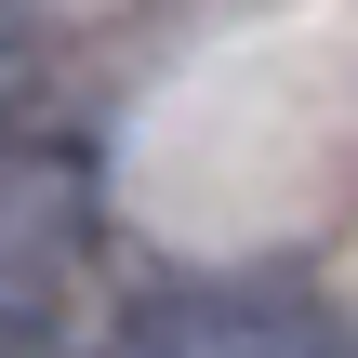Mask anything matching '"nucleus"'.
<instances>
[{
    "instance_id": "obj_1",
    "label": "nucleus",
    "mask_w": 358,
    "mask_h": 358,
    "mask_svg": "<svg viewBox=\"0 0 358 358\" xmlns=\"http://www.w3.org/2000/svg\"><path fill=\"white\" fill-rule=\"evenodd\" d=\"M93 319V159L0 133V358H80Z\"/></svg>"
},
{
    "instance_id": "obj_2",
    "label": "nucleus",
    "mask_w": 358,
    "mask_h": 358,
    "mask_svg": "<svg viewBox=\"0 0 358 358\" xmlns=\"http://www.w3.org/2000/svg\"><path fill=\"white\" fill-rule=\"evenodd\" d=\"M133 358H358V332L292 279H173L133 306Z\"/></svg>"
}]
</instances>
